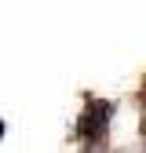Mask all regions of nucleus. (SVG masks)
<instances>
[{
  "label": "nucleus",
  "mask_w": 146,
  "mask_h": 153,
  "mask_svg": "<svg viewBox=\"0 0 146 153\" xmlns=\"http://www.w3.org/2000/svg\"><path fill=\"white\" fill-rule=\"evenodd\" d=\"M0 139H4V120H0Z\"/></svg>",
  "instance_id": "2"
},
{
  "label": "nucleus",
  "mask_w": 146,
  "mask_h": 153,
  "mask_svg": "<svg viewBox=\"0 0 146 153\" xmlns=\"http://www.w3.org/2000/svg\"><path fill=\"white\" fill-rule=\"evenodd\" d=\"M110 113H113V106H110V102H102V99H91V95H88V102H84L80 117H77V128H73V135H77L84 146L99 149V146L106 142Z\"/></svg>",
  "instance_id": "1"
}]
</instances>
